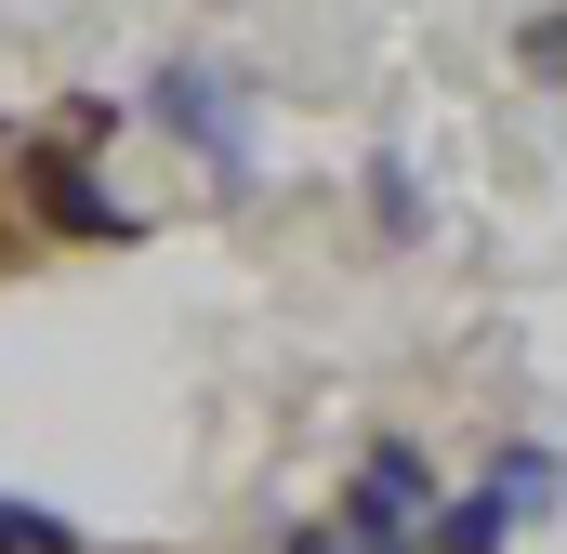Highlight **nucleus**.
Here are the masks:
<instances>
[{"instance_id":"f257e3e1","label":"nucleus","mask_w":567,"mask_h":554,"mask_svg":"<svg viewBox=\"0 0 567 554\" xmlns=\"http://www.w3.org/2000/svg\"><path fill=\"white\" fill-rule=\"evenodd\" d=\"M423 502H435V489H423V462H410V449H370V475L343 489V515H357V529H370L383 554L410 542V515H423Z\"/></svg>"}]
</instances>
